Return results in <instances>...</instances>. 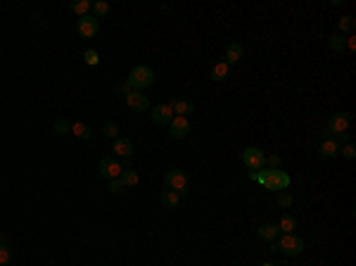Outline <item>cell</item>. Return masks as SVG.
Wrapping results in <instances>:
<instances>
[{"mask_svg":"<svg viewBox=\"0 0 356 266\" xmlns=\"http://www.w3.org/2000/svg\"><path fill=\"white\" fill-rule=\"evenodd\" d=\"M249 178L254 183H261L266 190H275V193H283L290 185V176L285 174L283 169H261V171H249Z\"/></svg>","mask_w":356,"mask_h":266,"instance_id":"1","label":"cell"},{"mask_svg":"<svg viewBox=\"0 0 356 266\" xmlns=\"http://www.w3.org/2000/svg\"><path fill=\"white\" fill-rule=\"evenodd\" d=\"M126 83L131 86V91H145V88H150L155 83V72L145 65H138L128 72Z\"/></svg>","mask_w":356,"mask_h":266,"instance_id":"2","label":"cell"},{"mask_svg":"<svg viewBox=\"0 0 356 266\" xmlns=\"http://www.w3.org/2000/svg\"><path fill=\"white\" fill-rule=\"evenodd\" d=\"M164 185L166 190H176L178 197H188L190 195V190H188V174L183 169H178V166L169 169L164 174Z\"/></svg>","mask_w":356,"mask_h":266,"instance_id":"3","label":"cell"},{"mask_svg":"<svg viewBox=\"0 0 356 266\" xmlns=\"http://www.w3.org/2000/svg\"><path fill=\"white\" fill-rule=\"evenodd\" d=\"M275 247L280 249L283 254H287V257H299L304 252V238L294 235V233H285L283 238L275 242Z\"/></svg>","mask_w":356,"mask_h":266,"instance_id":"4","label":"cell"},{"mask_svg":"<svg viewBox=\"0 0 356 266\" xmlns=\"http://www.w3.org/2000/svg\"><path fill=\"white\" fill-rule=\"evenodd\" d=\"M242 164L249 171H261L266 166V152L261 147H245L242 150Z\"/></svg>","mask_w":356,"mask_h":266,"instance_id":"5","label":"cell"},{"mask_svg":"<svg viewBox=\"0 0 356 266\" xmlns=\"http://www.w3.org/2000/svg\"><path fill=\"white\" fill-rule=\"evenodd\" d=\"M121 162H119L114 155L110 157H102L100 159V164H98V174L102 176V178H107V181H112V178H119L121 176Z\"/></svg>","mask_w":356,"mask_h":266,"instance_id":"6","label":"cell"},{"mask_svg":"<svg viewBox=\"0 0 356 266\" xmlns=\"http://www.w3.org/2000/svg\"><path fill=\"white\" fill-rule=\"evenodd\" d=\"M349 126H351V117H349L347 112H337V114H332L328 119L325 131H328L330 136H337V133H347Z\"/></svg>","mask_w":356,"mask_h":266,"instance_id":"7","label":"cell"},{"mask_svg":"<svg viewBox=\"0 0 356 266\" xmlns=\"http://www.w3.org/2000/svg\"><path fill=\"white\" fill-rule=\"evenodd\" d=\"M76 31L81 38H95V34L100 31V19H95L93 15H86V17H79L76 22Z\"/></svg>","mask_w":356,"mask_h":266,"instance_id":"8","label":"cell"},{"mask_svg":"<svg viewBox=\"0 0 356 266\" xmlns=\"http://www.w3.org/2000/svg\"><path fill=\"white\" fill-rule=\"evenodd\" d=\"M169 133L176 140H183V138L190 136V119L188 117H174L171 124H169Z\"/></svg>","mask_w":356,"mask_h":266,"instance_id":"9","label":"cell"},{"mask_svg":"<svg viewBox=\"0 0 356 266\" xmlns=\"http://www.w3.org/2000/svg\"><path fill=\"white\" fill-rule=\"evenodd\" d=\"M150 119L155 121V124H159V126L171 124V119H174V110L169 107V102H159V105H155V107H152V112H150Z\"/></svg>","mask_w":356,"mask_h":266,"instance_id":"10","label":"cell"},{"mask_svg":"<svg viewBox=\"0 0 356 266\" xmlns=\"http://www.w3.org/2000/svg\"><path fill=\"white\" fill-rule=\"evenodd\" d=\"M124 100H126V105L131 107V110H136V112H147L150 110V98H147L143 91H131Z\"/></svg>","mask_w":356,"mask_h":266,"instance_id":"11","label":"cell"},{"mask_svg":"<svg viewBox=\"0 0 356 266\" xmlns=\"http://www.w3.org/2000/svg\"><path fill=\"white\" fill-rule=\"evenodd\" d=\"M112 152H114V157L128 159V157L133 155V140H131V138H124V136L114 138V143H112Z\"/></svg>","mask_w":356,"mask_h":266,"instance_id":"12","label":"cell"},{"mask_svg":"<svg viewBox=\"0 0 356 266\" xmlns=\"http://www.w3.org/2000/svg\"><path fill=\"white\" fill-rule=\"evenodd\" d=\"M169 107L174 110L176 117H188V114H192V112H195V102L185 100V98H171Z\"/></svg>","mask_w":356,"mask_h":266,"instance_id":"13","label":"cell"},{"mask_svg":"<svg viewBox=\"0 0 356 266\" xmlns=\"http://www.w3.org/2000/svg\"><path fill=\"white\" fill-rule=\"evenodd\" d=\"M242 55H245V48L240 46V43H228L226 53H223V62H226L228 67H233L242 60Z\"/></svg>","mask_w":356,"mask_h":266,"instance_id":"14","label":"cell"},{"mask_svg":"<svg viewBox=\"0 0 356 266\" xmlns=\"http://www.w3.org/2000/svg\"><path fill=\"white\" fill-rule=\"evenodd\" d=\"M318 155L320 157H328V159H332V157L339 155V145L335 143V138H323L318 143Z\"/></svg>","mask_w":356,"mask_h":266,"instance_id":"15","label":"cell"},{"mask_svg":"<svg viewBox=\"0 0 356 266\" xmlns=\"http://www.w3.org/2000/svg\"><path fill=\"white\" fill-rule=\"evenodd\" d=\"M256 235L264 240V242H275V238L280 235V230H278V226H273V223H261L259 230H256Z\"/></svg>","mask_w":356,"mask_h":266,"instance_id":"16","label":"cell"},{"mask_svg":"<svg viewBox=\"0 0 356 266\" xmlns=\"http://www.w3.org/2000/svg\"><path fill=\"white\" fill-rule=\"evenodd\" d=\"M228 74H230V67L221 60V62H216V65L211 67V81H216V83H221V81H226L228 79Z\"/></svg>","mask_w":356,"mask_h":266,"instance_id":"17","label":"cell"},{"mask_svg":"<svg viewBox=\"0 0 356 266\" xmlns=\"http://www.w3.org/2000/svg\"><path fill=\"white\" fill-rule=\"evenodd\" d=\"M121 183H124V188H136L138 183H140V174H138L136 169L131 166V169H126V171H121Z\"/></svg>","mask_w":356,"mask_h":266,"instance_id":"18","label":"cell"},{"mask_svg":"<svg viewBox=\"0 0 356 266\" xmlns=\"http://www.w3.org/2000/svg\"><path fill=\"white\" fill-rule=\"evenodd\" d=\"M159 202H162V207H164V209H176V207H178V202H181V197H178L176 190H164L162 197H159Z\"/></svg>","mask_w":356,"mask_h":266,"instance_id":"19","label":"cell"},{"mask_svg":"<svg viewBox=\"0 0 356 266\" xmlns=\"http://www.w3.org/2000/svg\"><path fill=\"white\" fill-rule=\"evenodd\" d=\"M72 136H76L79 140H88L93 136V131L88 124H83V121H74L72 124Z\"/></svg>","mask_w":356,"mask_h":266,"instance_id":"20","label":"cell"},{"mask_svg":"<svg viewBox=\"0 0 356 266\" xmlns=\"http://www.w3.org/2000/svg\"><path fill=\"white\" fill-rule=\"evenodd\" d=\"M91 8H93L91 0H72V3H69V10L76 12L79 17H86V15L91 12Z\"/></svg>","mask_w":356,"mask_h":266,"instance_id":"21","label":"cell"},{"mask_svg":"<svg viewBox=\"0 0 356 266\" xmlns=\"http://www.w3.org/2000/svg\"><path fill=\"white\" fill-rule=\"evenodd\" d=\"M294 228H297V219L290 216V214H283L280 221H278V230L285 235V233H294Z\"/></svg>","mask_w":356,"mask_h":266,"instance_id":"22","label":"cell"},{"mask_svg":"<svg viewBox=\"0 0 356 266\" xmlns=\"http://www.w3.org/2000/svg\"><path fill=\"white\" fill-rule=\"evenodd\" d=\"M337 29H339V34L344 36V34H351L356 29V22H354V17L351 15H344V17H339L337 19Z\"/></svg>","mask_w":356,"mask_h":266,"instance_id":"23","label":"cell"},{"mask_svg":"<svg viewBox=\"0 0 356 266\" xmlns=\"http://www.w3.org/2000/svg\"><path fill=\"white\" fill-rule=\"evenodd\" d=\"M91 12H93V17L95 19L107 17V15H110V3H105V0H95V3H93V8H91Z\"/></svg>","mask_w":356,"mask_h":266,"instance_id":"24","label":"cell"},{"mask_svg":"<svg viewBox=\"0 0 356 266\" xmlns=\"http://www.w3.org/2000/svg\"><path fill=\"white\" fill-rule=\"evenodd\" d=\"M328 46L332 53H342V50H344V36H342V34H332V36L328 38Z\"/></svg>","mask_w":356,"mask_h":266,"instance_id":"25","label":"cell"},{"mask_svg":"<svg viewBox=\"0 0 356 266\" xmlns=\"http://www.w3.org/2000/svg\"><path fill=\"white\" fill-rule=\"evenodd\" d=\"M53 129H55V133H57V136H67V133H72V121H67V119H57Z\"/></svg>","mask_w":356,"mask_h":266,"instance_id":"26","label":"cell"},{"mask_svg":"<svg viewBox=\"0 0 356 266\" xmlns=\"http://www.w3.org/2000/svg\"><path fill=\"white\" fill-rule=\"evenodd\" d=\"M102 136H105V138H110V140L119 138V126H117V124H112V121H107V124L102 126Z\"/></svg>","mask_w":356,"mask_h":266,"instance_id":"27","label":"cell"},{"mask_svg":"<svg viewBox=\"0 0 356 266\" xmlns=\"http://www.w3.org/2000/svg\"><path fill=\"white\" fill-rule=\"evenodd\" d=\"M292 202H294V197L287 190H283V193H278V204L283 207V209H290L292 207Z\"/></svg>","mask_w":356,"mask_h":266,"instance_id":"28","label":"cell"},{"mask_svg":"<svg viewBox=\"0 0 356 266\" xmlns=\"http://www.w3.org/2000/svg\"><path fill=\"white\" fill-rule=\"evenodd\" d=\"M83 62L91 67H98L100 65V55H98L95 50H86V53H83Z\"/></svg>","mask_w":356,"mask_h":266,"instance_id":"29","label":"cell"},{"mask_svg":"<svg viewBox=\"0 0 356 266\" xmlns=\"http://www.w3.org/2000/svg\"><path fill=\"white\" fill-rule=\"evenodd\" d=\"M12 261V249L5 245V242H0V266H5Z\"/></svg>","mask_w":356,"mask_h":266,"instance_id":"30","label":"cell"},{"mask_svg":"<svg viewBox=\"0 0 356 266\" xmlns=\"http://www.w3.org/2000/svg\"><path fill=\"white\" fill-rule=\"evenodd\" d=\"M339 155L344 157V159H354L356 157V147L351 143H344V145H339Z\"/></svg>","mask_w":356,"mask_h":266,"instance_id":"31","label":"cell"},{"mask_svg":"<svg viewBox=\"0 0 356 266\" xmlns=\"http://www.w3.org/2000/svg\"><path fill=\"white\" fill-rule=\"evenodd\" d=\"M128 93H131V86H128L126 81L114 83V95H119V98H126Z\"/></svg>","mask_w":356,"mask_h":266,"instance_id":"32","label":"cell"},{"mask_svg":"<svg viewBox=\"0 0 356 266\" xmlns=\"http://www.w3.org/2000/svg\"><path fill=\"white\" fill-rule=\"evenodd\" d=\"M107 190H110V193H121V190H124L121 178H112V181H107Z\"/></svg>","mask_w":356,"mask_h":266,"instance_id":"33","label":"cell"},{"mask_svg":"<svg viewBox=\"0 0 356 266\" xmlns=\"http://www.w3.org/2000/svg\"><path fill=\"white\" fill-rule=\"evenodd\" d=\"M266 169H280V157L278 155H266Z\"/></svg>","mask_w":356,"mask_h":266,"instance_id":"34","label":"cell"},{"mask_svg":"<svg viewBox=\"0 0 356 266\" xmlns=\"http://www.w3.org/2000/svg\"><path fill=\"white\" fill-rule=\"evenodd\" d=\"M344 48H347L349 53H354V50H356V38H354V36L344 38Z\"/></svg>","mask_w":356,"mask_h":266,"instance_id":"35","label":"cell"},{"mask_svg":"<svg viewBox=\"0 0 356 266\" xmlns=\"http://www.w3.org/2000/svg\"><path fill=\"white\" fill-rule=\"evenodd\" d=\"M121 169H124V171H126V169H131V159H124V162H121Z\"/></svg>","mask_w":356,"mask_h":266,"instance_id":"36","label":"cell"},{"mask_svg":"<svg viewBox=\"0 0 356 266\" xmlns=\"http://www.w3.org/2000/svg\"><path fill=\"white\" fill-rule=\"evenodd\" d=\"M261 266H273V264H271V261H264V264H261Z\"/></svg>","mask_w":356,"mask_h":266,"instance_id":"37","label":"cell"}]
</instances>
